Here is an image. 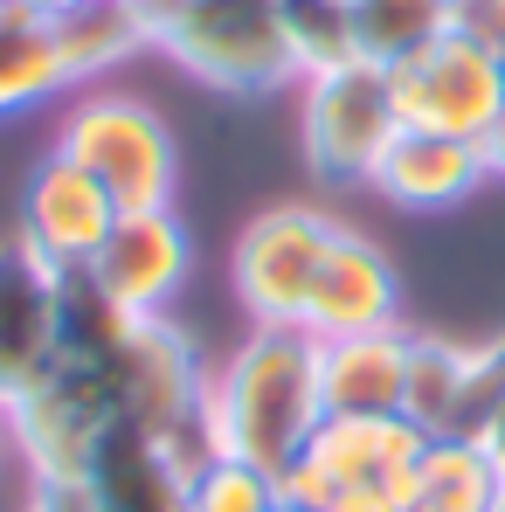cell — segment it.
Wrapping results in <instances>:
<instances>
[{"instance_id":"f546056e","label":"cell","mask_w":505,"mask_h":512,"mask_svg":"<svg viewBox=\"0 0 505 512\" xmlns=\"http://www.w3.org/2000/svg\"><path fill=\"white\" fill-rule=\"evenodd\" d=\"M277 512H312V506H298V499H284V506H277Z\"/></svg>"},{"instance_id":"5b68a950","label":"cell","mask_w":505,"mask_h":512,"mask_svg":"<svg viewBox=\"0 0 505 512\" xmlns=\"http://www.w3.org/2000/svg\"><path fill=\"white\" fill-rule=\"evenodd\" d=\"M111 402H118V423L167 443L180 464L208 457V367L173 319L132 326V340L111 367Z\"/></svg>"},{"instance_id":"9c48e42d","label":"cell","mask_w":505,"mask_h":512,"mask_svg":"<svg viewBox=\"0 0 505 512\" xmlns=\"http://www.w3.org/2000/svg\"><path fill=\"white\" fill-rule=\"evenodd\" d=\"M388 84H395V111H402L409 132H443V139H478L485 146V132L505 104V63L450 28L429 49H416L409 63H395Z\"/></svg>"},{"instance_id":"2e32d148","label":"cell","mask_w":505,"mask_h":512,"mask_svg":"<svg viewBox=\"0 0 505 512\" xmlns=\"http://www.w3.org/2000/svg\"><path fill=\"white\" fill-rule=\"evenodd\" d=\"M90 492H97V512H187V464L167 443L118 423L90 464Z\"/></svg>"},{"instance_id":"d6986e66","label":"cell","mask_w":505,"mask_h":512,"mask_svg":"<svg viewBox=\"0 0 505 512\" xmlns=\"http://www.w3.org/2000/svg\"><path fill=\"white\" fill-rule=\"evenodd\" d=\"M402 416L429 436H471L478 402H471V346L443 333H409V402Z\"/></svg>"},{"instance_id":"30bf717a","label":"cell","mask_w":505,"mask_h":512,"mask_svg":"<svg viewBox=\"0 0 505 512\" xmlns=\"http://www.w3.org/2000/svg\"><path fill=\"white\" fill-rule=\"evenodd\" d=\"M111 222H118V201L77 160L49 153V160H35L28 187H21L14 243H28L49 270H90L97 250H104V236H111Z\"/></svg>"},{"instance_id":"ba28073f","label":"cell","mask_w":505,"mask_h":512,"mask_svg":"<svg viewBox=\"0 0 505 512\" xmlns=\"http://www.w3.org/2000/svg\"><path fill=\"white\" fill-rule=\"evenodd\" d=\"M0 416H7V450H21V464L42 485V478H90L104 436L118 429V402H111V381L49 367Z\"/></svg>"},{"instance_id":"6da1fadb","label":"cell","mask_w":505,"mask_h":512,"mask_svg":"<svg viewBox=\"0 0 505 512\" xmlns=\"http://www.w3.org/2000/svg\"><path fill=\"white\" fill-rule=\"evenodd\" d=\"M326 423L319 340L305 326H256L208 374V450L284 478Z\"/></svg>"},{"instance_id":"7a4b0ae2","label":"cell","mask_w":505,"mask_h":512,"mask_svg":"<svg viewBox=\"0 0 505 512\" xmlns=\"http://www.w3.org/2000/svg\"><path fill=\"white\" fill-rule=\"evenodd\" d=\"M422 450L429 429L409 416H326L277 485L312 512H409Z\"/></svg>"},{"instance_id":"cb8c5ba5","label":"cell","mask_w":505,"mask_h":512,"mask_svg":"<svg viewBox=\"0 0 505 512\" xmlns=\"http://www.w3.org/2000/svg\"><path fill=\"white\" fill-rule=\"evenodd\" d=\"M277 506H284V485L243 457L208 450L201 464H187V512H277Z\"/></svg>"},{"instance_id":"4316f807","label":"cell","mask_w":505,"mask_h":512,"mask_svg":"<svg viewBox=\"0 0 505 512\" xmlns=\"http://www.w3.org/2000/svg\"><path fill=\"white\" fill-rule=\"evenodd\" d=\"M471 436H478V450L492 457V471H499V478H505V395H499V402H492V409H485V423L471 429Z\"/></svg>"},{"instance_id":"52a82bcc","label":"cell","mask_w":505,"mask_h":512,"mask_svg":"<svg viewBox=\"0 0 505 512\" xmlns=\"http://www.w3.org/2000/svg\"><path fill=\"white\" fill-rule=\"evenodd\" d=\"M333 229H339L333 215H319L305 201H277V208L243 222L229 277H236V298H243L250 326H305V305H312Z\"/></svg>"},{"instance_id":"1f68e13d","label":"cell","mask_w":505,"mask_h":512,"mask_svg":"<svg viewBox=\"0 0 505 512\" xmlns=\"http://www.w3.org/2000/svg\"><path fill=\"white\" fill-rule=\"evenodd\" d=\"M499 512H505V499H499Z\"/></svg>"},{"instance_id":"484cf974","label":"cell","mask_w":505,"mask_h":512,"mask_svg":"<svg viewBox=\"0 0 505 512\" xmlns=\"http://www.w3.org/2000/svg\"><path fill=\"white\" fill-rule=\"evenodd\" d=\"M35 512H97V492H90V478H42Z\"/></svg>"},{"instance_id":"ac0fdd59","label":"cell","mask_w":505,"mask_h":512,"mask_svg":"<svg viewBox=\"0 0 505 512\" xmlns=\"http://www.w3.org/2000/svg\"><path fill=\"white\" fill-rule=\"evenodd\" d=\"M132 326H139V319H132L90 270H63V291H56V367L111 381V367H118V353L132 340Z\"/></svg>"},{"instance_id":"ffe728a7","label":"cell","mask_w":505,"mask_h":512,"mask_svg":"<svg viewBox=\"0 0 505 512\" xmlns=\"http://www.w3.org/2000/svg\"><path fill=\"white\" fill-rule=\"evenodd\" d=\"M56 35H63L70 77L84 90L153 49V14H146V0H84V7L56 14Z\"/></svg>"},{"instance_id":"8fae6325","label":"cell","mask_w":505,"mask_h":512,"mask_svg":"<svg viewBox=\"0 0 505 512\" xmlns=\"http://www.w3.org/2000/svg\"><path fill=\"white\" fill-rule=\"evenodd\" d=\"M194 270V236L173 208H139V215H118L104 250L90 263V277L132 312V319H167V305L180 298Z\"/></svg>"},{"instance_id":"f1b7e54d","label":"cell","mask_w":505,"mask_h":512,"mask_svg":"<svg viewBox=\"0 0 505 512\" xmlns=\"http://www.w3.org/2000/svg\"><path fill=\"white\" fill-rule=\"evenodd\" d=\"M21 7H35V14H70V7H84V0H21Z\"/></svg>"},{"instance_id":"9a60e30c","label":"cell","mask_w":505,"mask_h":512,"mask_svg":"<svg viewBox=\"0 0 505 512\" xmlns=\"http://www.w3.org/2000/svg\"><path fill=\"white\" fill-rule=\"evenodd\" d=\"M319 395L326 416H402L409 402V333H353L319 340Z\"/></svg>"},{"instance_id":"d4e9b609","label":"cell","mask_w":505,"mask_h":512,"mask_svg":"<svg viewBox=\"0 0 505 512\" xmlns=\"http://www.w3.org/2000/svg\"><path fill=\"white\" fill-rule=\"evenodd\" d=\"M450 28L505 63V0H450Z\"/></svg>"},{"instance_id":"7c38bea8","label":"cell","mask_w":505,"mask_h":512,"mask_svg":"<svg viewBox=\"0 0 505 512\" xmlns=\"http://www.w3.org/2000/svg\"><path fill=\"white\" fill-rule=\"evenodd\" d=\"M402 326V270L360 229H333L312 305H305V333L312 340H353V333H388Z\"/></svg>"},{"instance_id":"4dcf8cb0","label":"cell","mask_w":505,"mask_h":512,"mask_svg":"<svg viewBox=\"0 0 505 512\" xmlns=\"http://www.w3.org/2000/svg\"><path fill=\"white\" fill-rule=\"evenodd\" d=\"M0 450H7V416H0Z\"/></svg>"},{"instance_id":"3957f363","label":"cell","mask_w":505,"mask_h":512,"mask_svg":"<svg viewBox=\"0 0 505 512\" xmlns=\"http://www.w3.org/2000/svg\"><path fill=\"white\" fill-rule=\"evenodd\" d=\"M153 49L187 77L229 97H270L298 84V63L277 28V0H146Z\"/></svg>"},{"instance_id":"5bb4252c","label":"cell","mask_w":505,"mask_h":512,"mask_svg":"<svg viewBox=\"0 0 505 512\" xmlns=\"http://www.w3.org/2000/svg\"><path fill=\"white\" fill-rule=\"evenodd\" d=\"M485 180H492V160H485L478 139H443V132H409L402 125L367 187L402 215H443V208H464Z\"/></svg>"},{"instance_id":"4fadbf2b","label":"cell","mask_w":505,"mask_h":512,"mask_svg":"<svg viewBox=\"0 0 505 512\" xmlns=\"http://www.w3.org/2000/svg\"><path fill=\"white\" fill-rule=\"evenodd\" d=\"M56 291L63 270L28 243H0V409L56 367Z\"/></svg>"},{"instance_id":"603a6c76","label":"cell","mask_w":505,"mask_h":512,"mask_svg":"<svg viewBox=\"0 0 505 512\" xmlns=\"http://www.w3.org/2000/svg\"><path fill=\"white\" fill-rule=\"evenodd\" d=\"M277 28H284L291 63H298V84L305 77H326L339 63H360L353 0H277Z\"/></svg>"},{"instance_id":"277c9868","label":"cell","mask_w":505,"mask_h":512,"mask_svg":"<svg viewBox=\"0 0 505 512\" xmlns=\"http://www.w3.org/2000/svg\"><path fill=\"white\" fill-rule=\"evenodd\" d=\"M56 153L77 160V167L118 201V215H139V208H173V180H180V146H173L167 118L132 97V90H97L90 84L63 132H56Z\"/></svg>"},{"instance_id":"8992f818","label":"cell","mask_w":505,"mask_h":512,"mask_svg":"<svg viewBox=\"0 0 505 512\" xmlns=\"http://www.w3.org/2000/svg\"><path fill=\"white\" fill-rule=\"evenodd\" d=\"M395 132H402V111L381 63H339L326 77H305L298 139H305V167L326 187H367Z\"/></svg>"},{"instance_id":"44dd1931","label":"cell","mask_w":505,"mask_h":512,"mask_svg":"<svg viewBox=\"0 0 505 512\" xmlns=\"http://www.w3.org/2000/svg\"><path fill=\"white\" fill-rule=\"evenodd\" d=\"M499 499H505V478L478 450V436H429L409 512H499Z\"/></svg>"},{"instance_id":"83f0119b","label":"cell","mask_w":505,"mask_h":512,"mask_svg":"<svg viewBox=\"0 0 505 512\" xmlns=\"http://www.w3.org/2000/svg\"><path fill=\"white\" fill-rule=\"evenodd\" d=\"M485 160H492V180H505V104L492 118V132H485Z\"/></svg>"},{"instance_id":"7402d4cb","label":"cell","mask_w":505,"mask_h":512,"mask_svg":"<svg viewBox=\"0 0 505 512\" xmlns=\"http://www.w3.org/2000/svg\"><path fill=\"white\" fill-rule=\"evenodd\" d=\"M436 35H450V0H353V42L360 63H409Z\"/></svg>"},{"instance_id":"e0dca14e","label":"cell","mask_w":505,"mask_h":512,"mask_svg":"<svg viewBox=\"0 0 505 512\" xmlns=\"http://www.w3.org/2000/svg\"><path fill=\"white\" fill-rule=\"evenodd\" d=\"M77 90L56 14H35L21 0H0V118H21L49 97Z\"/></svg>"}]
</instances>
